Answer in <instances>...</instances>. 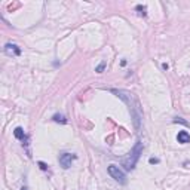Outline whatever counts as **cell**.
I'll list each match as a JSON object with an SVG mask.
<instances>
[{"mask_svg":"<svg viewBox=\"0 0 190 190\" xmlns=\"http://www.w3.org/2000/svg\"><path fill=\"white\" fill-rule=\"evenodd\" d=\"M112 92L113 94H116L119 98H122L126 104H128V107H129V110H131V113H132V116H134V123H135V128L138 129L140 128V119H141V113H140V107H138V104L134 101V97H132V94H129V92H126V91H122V89H112Z\"/></svg>","mask_w":190,"mask_h":190,"instance_id":"1","label":"cell"},{"mask_svg":"<svg viewBox=\"0 0 190 190\" xmlns=\"http://www.w3.org/2000/svg\"><path fill=\"white\" fill-rule=\"evenodd\" d=\"M140 153H141V143L138 141V143L135 144L134 150L129 153V157L122 160V163H123L125 169L131 171V169H134V168H135V165H137V160L140 159Z\"/></svg>","mask_w":190,"mask_h":190,"instance_id":"2","label":"cell"},{"mask_svg":"<svg viewBox=\"0 0 190 190\" xmlns=\"http://www.w3.org/2000/svg\"><path fill=\"white\" fill-rule=\"evenodd\" d=\"M109 174L112 175V178H115V180L119 181L120 184H125V183H126V175H125V172H123L117 165H110V166H109Z\"/></svg>","mask_w":190,"mask_h":190,"instance_id":"3","label":"cell"},{"mask_svg":"<svg viewBox=\"0 0 190 190\" xmlns=\"http://www.w3.org/2000/svg\"><path fill=\"white\" fill-rule=\"evenodd\" d=\"M76 159H77L76 154H71V153H62V154L59 156V165H61L64 169H68V168L71 166V162L76 160Z\"/></svg>","mask_w":190,"mask_h":190,"instance_id":"4","label":"cell"},{"mask_svg":"<svg viewBox=\"0 0 190 190\" xmlns=\"http://www.w3.org/2000/svg\"><path fill=\"white\" fill-rule=\"evenodd\" d=\"M5 52L8 54V55H21V49H20V46H17V45H14V43H6V46H5Z\"/></svg>","mask_w":190,"mask_h":190,"instance_id":"5","label":"cell"},{"mask_svg":"<svg viewBox=\"0 0 190 190\" xmlns=\"http://www.w3.org/2000/svg\"><path fill=\"white\" fill-rule=\"evenodd\" d=\"M177 141L181 143V144H187L190 143V134L187 131H180L178 135H177Z\"/></svg>","mask_w":190,"mask_h":190,"instance_id":"6","label":"cell"},{"mask_svg":"<svg viewBox=\"0 0 190 190\" xmlns=\"http://www.w3.org/2000/svg\"><path fill=\"white\" fill-rule=\"evenodd\" d=\"M14 135H15V137H17L18 140H21V141L27 140V137H25V134H24V129H22L21 126L15 128V131H14Z\"/></svg>","mask_w":190,"mask_h":190,"instance_id":"7","label":"cell"},{"mask_svg":"<svg viewBox=\"0 0 190 190\" xmlns=\"http://www.w3.org/2000/svg\"><path fill=\"white\" fill-rule=\"evenodd\" d=\"M52 120H54V122H58V123H67L65 116H64V115H58V113L52 116Z\"/></svg>","mask_w":190,"mask_h":190,"instance_id":"8","label":"cell"},{"mask_svg":"<svg viewBox=\"0 0 190 190\" xmlns=\"http://www.w3.org/2000/svg\"><path fill=\"white\" fill-rule=\"evenodd\" d=\"M135 9L138 11V14H140V15H143V17L146 15V11H147V8H146V6H141V5H138Z\"/></svg>","mask_w":190,"mask_h":190,"instance_id":"9","label":"cell"},{"mask_svg":"<svg viewBox=\"0 0 190 190\" xmlns=\"http://www.w3.org/2000/svg\"><path fill=\"white\" fill-rule=\"evenodd\" d=\"M104 68H106V62H101V64L97 67V70H95V71H97V73H103Z\"/></svg>","mask_w":190,"mask_h":190,"instance_id":"10","label":"cell"},{"mask_svg":"<svg viewBox=\"0 0 190 190\" xmlns=\"http://www.w3.org/2000/svg\"><path fill=\"white\" fill-rule=\"evenodd\" d=\"M39 166H40L42 171H46V169H48V165H46L45 162H39Z\"/></svg>","mask_w":190,"mask_h":190,"instance_id":"11","label":"cell"},{"mask_svg":"<svg viewBox=\"0 0 190 190\" xmlns=\"http://www.w3.org/2000/svg\"><path fill=\"white\" fill-rule=\"evenodd\" d=\"M174 122H175V123H178V122H180V123H183V125H189V123H187V122H186V120H183V119H181V117H177V119H175V120H174Z\"/></svg>","mask_w":190,"mask_h":190,"instance_id":"12","label":"cell"},{"mask_svg":"<svg viewBox=\"0 0 190 190\" xmlns=\"http://www.w3.org/2000/svg\"><path fill=\"white\" fill-rule=\"evenodd\" d=\"M149 162H150L152 165H153V163H159V159H154V157H150V159H149Z\"/></svg>","mask_w":190,"mask_h":190,"instance_id":"13","label":"cell"},{"mask_svg":"<svg viewBox=\"0 0 190 190\" xmlns=\"http://www.w3.org/2000/svg\"><path fill=\"white\" fill-rule=\"evenodd\" d=\"M162 68H163V70H168L169 65H168V64H162Z\"/></svg>","mask_w":190,"mask_h":190,"instance_id":"14","label":"cell"}]
</instances>
